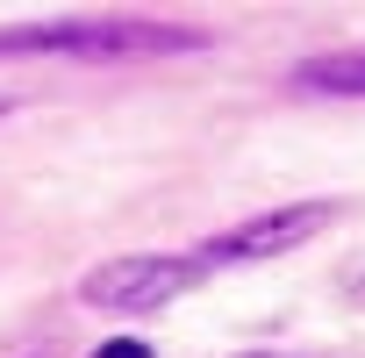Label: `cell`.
I'll use <instances>...</instances> for the list:
<instances>
[{"label": "cell", "instance_id": "cell-1", "mask_svg": "<svg viewBox=\"0 0 365 358\" xmlns=\"http://www.w3.org/2000/svg\"><path fill=\"white\" fill-rule=\"evenodd\" d=\"M194 280H201L194 258H108L79 280V301L108 315H143V308H165L172 294H187Z\"/></svg>", "mask_w": 365, "mask_h": 358}, {"label": "cell", "instance_id": "cell-2", "mask_svg": "<svg viewBox=\"0 0 365 358\" xmlns=\"http://www.w3.org/2000/svg\"><path fill=\"white\" fill-rule=\"evenodd\" d=\"M322 223H329V201H294V208H272V215H251V223H237V230L208 237L194 265H244V258H279V251L308 244Z\"/></svg>", "mask_w": 365, "mask_h": 358}, {"label": "cell", "instance_id": "cell-3", "mask_svg": "<svg viewBox=\"0 0 365 358\" xmlns=\"http://www.w3.org/2000/svg\"><path fill=\"white\" fill-rule=\"evenodd\" d=\"M301 86H315V93H365V51L358 58H308Z\"/></svg>", "mask_w": 365, "mask_h": 358}, {"label": "cell", "instance_id": "cell-4", "mask_svg": "<svg viewBox=\"0 0 365 358\" xmlns=\"http://www.w3.org/2000/svg\"><path fill=\"white\" fill-rule=\"evenodd\" d=\"M93 358H150V351H143V344H101Z\"/></svg>", "mask_w": 365, "mask_h": 358}, {"label": "cell", "instance_id": "cell-5", "mask_svg": "<svg viewBox=\"0 0 365 358\" xmlns=\"http://www.w3.org/2000/svg\"><path fill=\"white\" fill-rule=\"evenodd\" d=\"M251 358H287V351H251Z\"/></svg>", "mask_w": 365, "mask_h": 358}, {"label": "cell", "instance_id": "cell-6", "mask_svg": "<svg viewBox=\"0 0 365 358\" xmlns=\"http://www.w3.org/2000/svg\"><path fill=\"white\" fill-rule=\"evenodd\" d=\"M0 115H8V101H0Z\"/></svg>", "mask_w": 365, "mask_h": 358}]
</instances>
